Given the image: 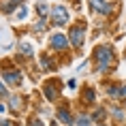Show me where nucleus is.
<instances>
[{
  "label": "nucleus",
  "instance_id": "f257e3e1",
  "mask_svg": "<svg viewBox=\"0 0 126 126\" xmlns=\"http://www.w3.org/2000/svg\"><path fill=\"white\" fill-rule=\"evenodd\" d=\"M115 47L111 43H100V45L94 47L92 51V64H94V71L100 75H109L115 68Z\"/></svg>",
  "mask_w": 126,
  "mask_h": 126
},
{
  "label": "nucleus",
  "instance_id": "f03ea898",
  "mask_svg": "<svg viewBox=\"0 0 126 126\" xmlns=\"http://www.w3.org/2000/svg\"><path fill=\"white\" fill-rule=\"evenodd\" d=\"M0 77L7 83V88H19L21 81H24V73L17 66H9V64L0 66Z\"/></svg>",
  "mask_w": 126,
  "mask_h": 126
},
{
  "label": "nucleus",
  "instance_id": "7ed1b4c3",
  "mask_svg": "<svg viewBox=\"0 0 126 126\" xmlns=\"http://www.w3.org/2000/svg\"><path fill=\"white\" fill-rule=\"evenodd\" d=\"M68 41H71V47L75 51H79L83 43H86V21H79V24H73L71 30H68Z\"/></svg>",
  "mask_w": 126,
  "mask_h": 126
},
{
  "label": "nucleus",
  "instance_id": "20e7f679",
  "mask_svg": "<svg viewBox=\"0 0 126 126\" xmlns=\"http://www.w3.org/2000/svg\"><path fill=\"white\" fill-rule=\"evenodd\" d=\"M49 19H51V26L62 28V26H66L68 21H71V13H68V9L64 4H53L51 13H49Z\"/></svg>",
  "mask_w": 126,
  "mask_h": 126
},
{
  "label": "nucleus",
  "instance_id": "39448f33",
  "mask_svg": "<svg viewBox=\"0 0 126 126\" xmlns=\"http://www.w3.org/2000/svg\"><path fill=\"white\" fill-rule=\"evenodd\" d=\"M49 47L56 53H68L73 49L71 47V41H68V34H64V32H53L49 36Z\"/></svg>",
  "mask_w": 126,
  "mask_h": 126
},
{
  "label": "nucleus",
  "instance_id": "423d86ee",
  "mask_svg": "<svg viewBox=\"0 0 126 126\" xmlns=\"http://www.w3.org/2000/svg\"><path fill=\"white\" fill-rule=\"evenodd\" d=\"M60 92H62V81H60L58 77H51V79H47L45 83H43V96H45L49 103L58 100Z\"/></svg>",
  "mask_w": 126,
  "mask_h": 126
},
{
  "label": "nucleus",
  "instance_id": "0eeeda50",
  "mask_svg": "<svg viewBox=\"0 0 126 126\" xmlns=\"http://www.w3.org/2000/svg\"><path fill=\"white\" fill-rule=\"evenodd\" d=\"M90 7H92V11H96L103 17H109L115 11V4L113 2H107V0H90Z\"/></svg>",
  "mask_w": 126,
  "mask_h": 126
},
{
  "label": "nucleus",
  "instance_id": "6e6552de",
  "mask_svg": "<svg viewBox=\"0 0 126 126\" xmlns=\"http://www.w3.org/2000/svg\"><path fill=\"white\" fill-rule=\"evenodd\" d=\"M56 120H58L60 124H64V126H73L75 124V115L71 113L68 107H60L58 111H56Z\"/></svg>",
  "mask_w": 126,
  "mask_h": 126
},
{
  "label": "nucleus",
  "instance_id": "1a4fd4ad",
  "mask_svg": "<svg viewBox=\"0 0 126 126\" xmlns=\"http://www.w3.org/2000/svg\"><path fill=\"white\" fill-rule=\"evenodd\" d=\"M24 7V0H2L0 2V11L4 15H13L15 11H19Z\"/></svg>",
  "mask_w": 126,
  "mask_h": 126
},
{
  "label": "nucleus",
  "instance_id": "9d476101",
  "mask_svg": "<svg viewBox=\"0 0 126 126\" xmlns=\"http://www.w3.org/2000/svg\"><path fill=\"white\" fill-rule=\"evenodd\" d=\"M81 105H86V107H92L96 105V88L92 86H86L83 88V92H81Z\"/></svg>",
  "mask_w": 126,
  "mask_h": 126
},
{
  "label": "nucleus",
  "instance_id": "9b49d317",
  "mask_svg": "<svg viewBox=\"0 0 126 126\" xmlns=\"http://www.w3.org/2000/svg\"><path fill=\"white\" fill-rule=\"evenodd\" d=\"M109 115L115 124H126V109L122 105H111L109 107Z\"/></svg>",
  "mask_w": 126,
  "mask_h": 126
},
{
  "label": "nucleus",
  "instance_id": "f8f14e48",
  "mask_svg": "<svg viewBox=\"0 0 126 126\" xmlns=\"http://www.w3.org/2000/svg\"><path fill=\"white\" fill-rule=\"evenodd\" d=\"M24 103H26V96H21V94H11L9 96V111H15V113H19L21 109H24Z\"/></svg>",
  "mask_w": 126,
  "mask_h": 126
},
{
  "label": "nucleus",
  "instance_id": "ddd939ff",
  "mask_svg": "<svg viewBox=\"0 0 126 126\" xmlns=\"http://www.w3.org/2000/svg\"><path fill=\"white\" fill-rule=\"evenodd\" d=\"M90 115H92L94 124H107V115H109V111H107L103 105H96V109H94Z\"/></svg>",
  "mask_w": 126,
  "mask_h": 126
},
{
  "label": "nucleus",
  "instance_id": "4468645a",
  "mask_svg": "<svg viewBox=\"0 0 126 126\" xmlns=\"http://www.w3.org/2000/svg\"><path fill=\"white\" fill-rule=\"evenodd\" d=\"M39 62H41V68H43V71H47V73L56 71V62H53L51 53H41V56H39Z\"/></svg>",
  "mask_w": 126,
  "mask_h": 126
},
{
  "label": "nucleus",
  "instance_id": "2eb2a0df",
  "mask_svg": "<svg viewBox=\"0 0 126 126\" xmlns=\"http://www.w3.org/2000/svg\"><path fill=\"white\" fill-rule=\"evenodd\" d=\"M75 126H94V120H92V115H90V113L81 111L79 115L75 118Z\"/></svg>",
  "mask_w": 126,
  "mask_h": 126
},
{
  "label": "nucleus",
  "instance_id": "dca6fc26",
  "mask_svg": "<svg viewBox=\"0 0 126 126\" xmlns=\"http://www.w3.org/2000/svg\"><path fill=\"white\" fill-rule=\"evenodd\" d=\"M17 49H19V56H21V58H32V56H34V49H32V45H30L28 41H21Z\"/></svg>",
  "mask_w": 126,
  "mask_h": 126
},
{
  "label": "nucleus",
  "instance_id": "f3484780",
  "mask_svg": "<svg viewBox=\"0 0 126 126\" xmlns=\"http://www.w3.org/2000/svg\"><path fill=\"white\" fill-rule=\"evenodd\" d=\"M105 92H107L109 98L120 100V83H107V86H105Z\"/></svg>",
  "mask_w": 126,
  "mask_h": 126
},
{
  "label": "nucleus",
  "instance_id": "a211bd4d",
  "mask_svg": "<svg viewBox=\"0 0 126 126\" xmlns=\"http://www.w3.org/2000/svg\"><path fill=\"white\" fill-rule=\"evenodd\" d=\"M36 13H39L41 19H49V13H51V9L47 2H36Z\"/></svg>",
  "mask_w": 126,
  "mask_h": 126
},
{
  "label": "nucleus",
  "instance_id": "6ab92c4d",
  "mask_svg": "<svg viewBox=\"0 0 126 126\" xmlns=\"http://www.w3.org/2000/svg\"><path fill=\"white\" fill-rule=\"evenodd\" d=\"M11 94H9V88H7V83L2 81V77H0V98H9Z\"/></svg>",
  "mask_w": 126,
  "mask_h": 126
},
{
  "label": "nucleus",
  "instance_id": "aec40b11",
  "mask_svg": "<svg viewBox=\"0 0 126 126\" xmlns=\"http://www.w3.org/2000/svg\"><path fill=\"white\" fill-rule=\"evenodd\" d=\"M45 28H47V19H41V17H39V21L34 24V30L41 32V30H45Z\"/></svg>",
  "mask_w": 126,
  "mask_h": 126
},
{
  "label": "nucleus",
  "instance_id": "412c9836",
  "mask_svg": "<svg viewBox=\"0 0 126 126\" xmlns=\"http://www.w3.org/2000/svg\"><path fill=\"white\" fill-rule=\"evenodd\" d=\"M26 126H45V122H43L41 118H30V120H28V124H26Z\"/></svg>",
  "mask_w": 126,
  "mask_h": 126
},
{
  "label": "nucleus",
  "instance_id": "4be33fe9",
  "mask_svg": "<svg viewBox=\"0 0 126 126\" xmlns=\"http://www.w3.org/2000/svg\"><path fill=\"white\" fill-rule=\"evenodd\" d=\"M120 100H122V103H126V81H122V83H120Z\"/></svg>",
  "mask_w": 126,
  "mask_h": 126
},
{
  "label": "nucleus",
  "instance_id": "5701e85b",
  "mask_svg": "<svg viewBox=\"0 0 126 126\" xmlns=\"http://www.w3.org/2000/svg\"><path fill=\"white\" fill-rule=\"evenodd\" d=\"M26 17H28V7L24 4V7L17 11V19H26Z\"/></svg>",
  "mask_w": 126,
  "mask_h": 126
},
{
  "label": "nucleus",
  "instance_id": "b1692460",
  "mask_svg": "<svg viewBox=\"0 0 126 126\" xmlns=\"http://www.w3.org/2000/svg\"><path fill=\"white\" fill-rule=\"evenodd\" d=\"M0 126H15L13 120H7V118H0Z\"/></svg>",
  "mask_w": 126,
  "mask_h": 126
},
{
  "label": "nucleus",
  "instance_id": "393cba45",
  "mask_svg": "<svg viewBox=\"0 0 126 126\" xmlns=\"http://www.w3.org/2000/svg\"><path fill=\"white\" fill-rule=\"evenodd\" d=\"M66 86L71 88V90H75V86H77V81H75V79H68V81H66Z\"/></svg>",
  "mask_w": 126,
  "mask_h": 126
},
{
  "label": "nucleus",
  "instance_id": "a878e982",
  "mask_svg": "<svg viewBox=\"0 0 126 126\" xmlns=\"http://www.w3.org/2000/svg\"><path fill=\"white\" fill-rule=\"evenodd\" d=\"M7 109H9L7 105H2V103H0V113H4V111H7Z\"/></svg>",
  "mask_w": 126,
  "mask_h": 126
}]
</instances>
